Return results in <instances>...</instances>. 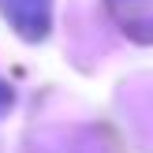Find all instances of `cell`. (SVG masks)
Here are the masks:
<instances>
[{"mask_svg":"<svg viewBox=\"0 0 153 153\" xmlns=\"http://www.w3.org/2000/svg\"><path fill=\"white\" fill-rule=\"evenodd\" d=\"M0 15L22 41H45L52 30V0H0Z\"/></svg>","mask_w":153,"mask_h":153,"instance_id":"6da1fadb","label":"cell"},{"mask_svg":"<svg viewBox=\"0 0 153 153\" xmlns=\"http://www.w3.org/2000/svg\"><path fill=\"white\" fill-rule=\"evenodd\" d=\"M120 34L138 45H153V0H105Z\"/></svg>","mask_w":153,"mask_h":153,"instance_id":"7a4b0ae2","label":"cell"},{"mask_svg":"<svg viewBox=\"0 0 153 153\" xmlns=\"http://www.w3.org/2000/svg\"><path fill=\"white\" fill-rule=\"evenodd\" d=\"M11 105H15V90L7 86L4 79H0V120L7 116V108H11Z\"/></svg>","mask_w":153,"mask_h":153,"instance_id":"3957f363","label":"cell"}]
</instances>
